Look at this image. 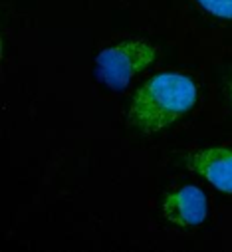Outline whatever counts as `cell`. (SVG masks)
Returning a JSON list of instances; mask_svg holds the SVG:
<instances>
[{
  "mask_svg": "<svg viewBox=\"0 0 232 252\" xmlns=\"http://www.w3.org/2000/svg\"><path fill=\"white\" fill-rule=\"evenodd\" d=\"M195 103L197 86L189 76L163 72L135 92L129 107V123L141 133H157L187 115Z\"/></svg>",
  "mask_w": 232,
  "mask_h": 252,
  "instance_id": "1",
  "label": "cell"
},
{
  "mask_svg": "<svg viewBox=\"0 0 232 252\" xmlns=\"http://www.w3.org/2000/svg\"><path fill=\"white\" fill-rule=\"evenodd\" d=\"M157 58V48L145 40H125L105 48L97 60V78L111 90H123L147 70Z\"/></svg>",
  "mask_w": 232,
  "mask_h": 252,
  "instance_id": "2",
  "label": "cell"
},
{
  "mask_svg": "<svg viewBox=\"0 0 232 252\" xmlns=\"http://www.w3.org/2000/svg\"><path fill=\"white\" fill-rule=\"evenodd\" d=\"M191 169L206 179L218 191L232 193V149L208 147L191 155Z\"/></svg>",
  "mask_w": 232,
  "mask_h": 252,
  "instance_id": "4",
  "label": "cell"
},
{
  "mask_svg": "<svg viewBox=\"0 0 232 252\" xmlns=\"http://www.w3.org/2000/svg\"><path fill=\"white\" fill-rule=\"evenodd\" d=\"M197 2L212 16L232 20V0H197Z\"/></svg>",
  "mask_w": 232,
  "mask_h": 252,
  "instance_id": "5",
  "label": "cell"
},
{
  "mask_svg": "<svg viewBox=\"0 0 232 252\" xmlns=\"http://www.w3.org/2000/svg\"><path fill=\"white\" fill-rule=\"evenodd\" d=\"M208 201L206 195L195 185H185L177 191L167 195L163 201V215L165 219L181 228H191L201 224L206 219Z\"/></svg>",
  "mask_w": 232,
  "mask_h": 252,
  "instance_id": "3",
  "label": "cell"
},
{
  "mask_svg": "<svg viewBox=\"0 0 232 252\" xmlns=\"http://www.w3.org/2000/svg\"><path fill=\"white\" fill-rule=\"evenodd\" d=\"M230 99H232V86H230Z\"/></svg>",
  "mask_w": 232,
  "mask_h": 252,
  "instance_id": "6",
  "label": "cell"
}]
</instances>
